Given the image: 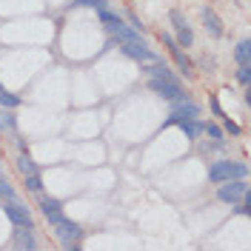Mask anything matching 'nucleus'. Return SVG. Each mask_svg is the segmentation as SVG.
I'll return each instance as SVG.
<instances>
[{
	"instance_id": "nucleus-1",
	"label": "nucleus",
	"mask_w": 251,
	"mask_h": 251,
	"mask_svg": "<svg viewBox=\"0 0 251 251\" xmlns=\"http://www.w3.org/2000/svg\"><path fill=\"white\" fill-rule=\"evenodd\" d=\"M109 31L117 37V43L123 46V51L131 57V60H157V54L146 46V40L140 37V31L131 29V26H126L123 20H120L117 26H111Z\"/></svg>"
},
{
	"instance_id": "nucleus-2",
	"label": "nucleus",
	"mask_w": 251,
	"mask_h": 251,
	"mask_svg": "<svg viewBox=\"0 0 251 251\" xmlns=\"http://www.w3.org/2000/svg\"><path fill=\"white\" fill-rule=\"evenodd\" d=\"M249 174V166L246 163H231V160H217L211 163L208 169V180L211 183H223V180H240Z\"/></svg>"
},
{
	"instance_id": "nucleus-3",
	"label": "nucleus",
	"mask_w": 251,
	"mask_h": 251,
	"mask_svg": "<svg viewBox=\"0 0 251 251\" xmlns=\"http://www.w3.org/2000/svg\"><path fill=\"white\" fill-rule=\"evenodd\" d=\"M54 234L60 240L63 249H77L80 246V237H83V228H80L77 223H72V220H57L54 223Z\"/></svg>"
},
{
	"instance_id": "nucleus-4",
	"label": "nucleus",
	"mask_w": 251,
	"mask_h": 251,
	"mask_svg": "<svg viewBox=\"0 0 251 251\" xmlns=\"http://www.w3.org/2000/svg\"><path fill=\"white\" fill-rule=\"evenodd\" d=\"M172 114H169V120L166 126H177L180 120H191V117H200V106L194 103V100H186V94H180L177 100H172Z\"/></svg>"
},
{
	"instance_id": "nucleus-5",
	"label": "nucleus",
	"mask_w": 251,
	"mask_h": 251,
	"mask_svg": "<svg viewBox=\"0 0 251 251\" xmlns=\"http://www.w3.org/2000/svg\"><path fill=\"white\" fill-rule=\"evenodd\" d=\"M217 197L223 203H237V200H243L246 197V191H249V183H246V177H240V180H223L217 183Z\"/></svg>"
},
{
	"instance_id": "nucleus-6",
	"label": "nucleus",
	"mask_w": 251,
	"mask_h": 251,
	"mask_svg": "<svg viewBox=\"0 0 251 251\" xmlns=\"http://www.w3.org/2000/svg\"><path fill=\"white\" fill-rule=\"evenodd\" d=\"M149 89H151L154 94H160L163 100H169V103L177 100V97L183 94L180 83H177L174 77H149Z\"/></svg>"
},
{
	"instance_id": "nucleus-7",
	"label": "nucleus",
	"mask_w": 251,
	"mask_h": 251,
	"mask_svg": "<svg viewBox=\"0 0 251 251\" xmlns=\"http://www.w3.org/2000/svg\"><path fill=\"white\" fill-rule=\"evenodd\" d=\"M3 211H6V217L15 223L17 228L20 226H26V228H31V214H29V208H23L20 203H15V200H9V203L3 205Z\"/></svg>"
},
{
	"instance_id": "nucleus-8",
	"label": "nucleus",
	"mask_w": 251,
	"mask_h": 251,
	"mask_svg": "<svg viewBox=\"0 0 251 251\" xmlns=\"http://www.w3.org/2000/svg\"><path fill=\"white\" fill-rule=\"evenodd\" d=\"M203 26L211 37H223V23H220V17L211 9H203Z\"/></svg>"
},
{
	"instance_id": "nucleus-9",
	"label": "nucleus",
	"mask_w": 251,
	"mask_h": 251,
	"mask_svg": "<svg viewBox=\"0 0 251 251\" xmlns=\"http://www.w3.org/2000/svg\"><path fill=\"white\" fill-rule=\"evenodd\" d=\"M15 246L17 249H37V240L26 226H20V231H15Z\"/></svg>"
},
{
	"instance_id": "nucleus-10",
	"label": "nucleus",
	"mask_w": 251,
	"mask_h": 251,
	"mask_svg": "<svg viewBox=\"0 0 251 251\" xmlns=\"http://www.w3.org/2000/svg\"><path fill=\"white\" fill-rule=\"evenodd\" d=\"M180 128H183V134H186L188 140H197L200 137V131H203V123L197 120V117H191V120H180Z\"/></svg>"
},
{
	"instance_id": "nucleus-11",
	"label": "nucleus",
	"mask_w": 251,
	"mask_h": 251,
	"mask_svg": "<svg viewBox=\"0 0 251 251\" xmlns=\"http://www.w3.org/2000/svg\"><path fill=\"white\" fill-rule=\"evenodd\" d=\"M249 57H251V43L249 40H240L234 49V60L240 63V66H249Z\"/></svg>"
},
{
	"instance_id": "nucleus-12",
	"label": "nucleus",
	"mask_w": 251,
	"mask_h": 251,
	"mask_svg": "<svg viewBox=\"0 0 251 251\" xmlns=\"http://www.w3.org/2000/svg\"><path fill=\"white\" fill-rule=\"evenodd\" d=\"M15 126H17V120H15V114H12V109L0 106V131H15Z\"/></svg>"
},
{
	"instance_id": "nucleus-13",
	"label": "nucleus",
	"mask_w": 251,
	"mask_h": 251,
	"mask_svg": "<svg viewBox=\"0 0 251 251\" xmlns=\"http://www.w3.org/2000/svg\"><path fill=\"white\" fill-rule=\"evenodd\" d=\"M17 169H20V174L26 177V174H34V172H37V163H34V160H31V157L23 151V154L17 157Z\"/></svg>"
},
{
	"instance_id": "nucleus-14",
	"label": "nucleus",
	"mask_w": 251,
	"mask_h": 251,
	"mask_svg": "<svg viewBox=\"0 0 251 251\" xmlns=\"http://www.w3.org/2000/svg\"><path fill=\"white\" fill-rule=\"evenodd\" d=\"M40 211H43V217L46 214H54V211H63V203L54 200V197H40Z\"/></svg>"
},
{
	"instance_id": "nucleus-15",
	"label": "nucleus",
	"mask_w": 251,
	"mask_h": 251,
	"mask_svg": "<svg viewBox=\"0 0 251 251\" xmlns=\"http://www.w3.org/2000/svg\"><path fill=\"white\" fill-rule=\"evenodd\" d=\"M0 106H3V109H17V106H20V97L12 94V92H6V89L0 86Z\"/></svg>"
},
{
	"instance_id": "nucleus-16",
	"label": "nucleus",
	"mask_w": 251,
	"mask_h": 251,
	"mask_svg": "<svg viewBox=\"0 0 251 251\" xmlns=\"http://www.w3.org/2000/svg\"><path fill=\"white\" fill-rule=\"evenodd\" d=\"M146 75H149V77H172V69H169L166 63H154V66L146 69Z\"/></svg>"
},
{
	"instance_id": "nucleus-17",
	"label": "nucleus",
	"mask_w": 251,
	"mask_h": 251,
	"mask_svg": "<svg viewBox=\"0 0 251 251\" xmlns=\"http://www.w3.org/2000/svg\"><path fill=\"white\" fill-rule=\"evenodd\" d=\"M172 54H174V60H177V66H180V69H183V75H191V60H188L186 54H183V51H180V46L174 49Z\"/></svg>"
},
{
	"instance_id": "nucleus-18",
	"label": "nucleus",
	"mask_w": 251,
	"mask_h": 251,
	"mask_svg": "<svg viewBox=\"0 0 251 251\" xmlns=\"http://www.w3.org/2000/svg\"><path fill=\"white\" fill-rule=\"evenodd\" d=\"M169 17H172V23H174V29H177V34H180V31H188V29H191V26H188V20H186L183 15H180L177 9H174V12H172Z\"/></svg>"
},
{
	"instance_id": "nucleus-19",
	"label": "nucleus",
	"mask_w": 251,
	"mask_h": 251,
	"mask_svg": "<svg viewBox=\"0 0 251 251\" xmlns=\"http://www.w3.org/2000/svg\"><path fill=\"white\" fill-rule=\"evenodd\" d=\"M40 188H43V183H40L37 172H34V174H26V191H31V194H40Z\"/></svg>"
},
{
	"instance_id": "nucleus-20",
	"label": "nucleus",
	"mask_w": 251,
	"mask_h": 251,
	"mask_svg": "<svg viewBox=\"0 0 251 251\" xmlns=\"http://www.w3.org/2000/svg\"><path fill=\"white\" fill-rule=\"evenodd\" d=\"M203 131L211 137L214 143H223V128L220 126H214V123H203Z\"/></svg>"
},
{
	"instance_id": "nucleus-21",
	"label": "nucleus",
	"mask_w": 251,
	"mask_h": 251,
	"mask_svg": "<svg viewBox=\"0 0 251 251\" xmlns=\"http://www.w3.org/2000/svg\"><path fill=\"white\" fill-rule=\"evenodd\" d=\"M72 6H89V9H109V0H75Z\"/></svg>"
},
{
	"instance_id": "nucleus-22",
	"label": "nucleus",
	"mask_w": 251,
	"mask_h": 251,
	"mask_svg": "<svg viewBox=\"0 0 251 251\" xmlns=\"http://www.w3.org/2000/svg\"><path fill=\"white\" fill-rule=\"evenodd\" d=\"M0 197H6V200H15V188L6 183V177L0 174Z\"/></svg>"
},
{
	"instance_id": "nucleus-23",
	"label": "nucleus",
	"mask_w": 251,
	"mask_h": 251,
	"mask_svg": "<svg viewBox=\"0 0 251 251\" xmlns=\"http://www.w3.org/2000/svg\"><path fill=\"white\" fill-rule=\"evenodd\" d=\"M237 80H240L243 86H249L251 83V69L249 66H240V69H237Z\"/></svg>"
},
{
	"instance_id": "nucleus-24",
	"label": "nucleus",
	"mask_w": 251,
	"mask_h": 251,
	"mask_svg": "<svg viewBox=\"0 0 251 251\" xmlns=\"http://www.w3.org/2000/svg\"><path fill=\"white\" fill-rule=\"evenodd\" d=\"M163 43H166V46L172 49V51H174V49H177V40H174L172 34H163Z\"/></svg>"
},
{
	"instance_id": "nucleus-25",
	"label": "nucleus",
	"mask_w": 251,
	"mask_h": 251,
	"mask_svg": "<svg viewBox=\"0 0 251 251\" xmlns=\"http://www.w3.org/2000/svg\"><path fill=\"white\" fill-rule=\"evenodd\" d=\"M226 128H228L231 134H240V126H237V123H231V120H226Z\"/></svg>"
}]
</instances>
